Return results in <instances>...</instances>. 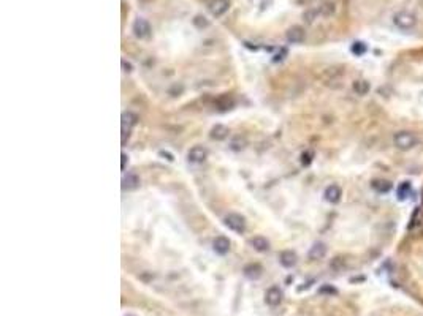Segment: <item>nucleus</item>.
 <instances>
[{"mask_svg":"<svg viewBox=\"0 0 423 316\" xmlns=\"http://www.w3.org/2000/svg\"><path fill=\"white\" fill-rule=\"evenodd\" d=\"M324 196H325V199H327L328 202H331V204H336V202H339L341 196H343V192H341L339 185H334V183H333V185L327 187Z\"/></svg>","mask_w":423,"mask_h":316,"instance_id":"f8f14e48","label":"nucleus"},{"mask_svg":"<svg viewBox=\"0 0 423 316\" xmlns=\"http://www.w3.org/2000/svg\"><path fill=\"white\" fill-rule=\"evenodd\" d=\"M282 291L279 286H271L267 293H265V302L268 303L269 307H277L282 302Z\"/></svg>","mask_w":423,"mask_h":316,"instance_id":"0eeeda50","label":"nucleus"},{"mask_svg":"<svg viewBox=\"0 0 423 316\" xmlns=\"http://www.w3.org/2000/svg\"><path fill=\"white\" fill-rule=\"evenodd\" d=\"M122 67L125 68V71H132V65L129 62H125V60H122Z\"/></svg>","mask_w":423,"mask_h":316,"instance_id":"393cba45","label":"nucleus"},{"mask_svg":"<svg viewBox=\"0 0 423 316\" xmlns=\"http://www.w3.org/2000/svg\"><path fill=\"white\" fill-rule=\"evenodd\" d=\"M312 157H314V154H312L311 150L305 152V154L301 155V164H303V166H309V164H311V161H312Z\"/></svg>","mask_w":423,"mask_h":316,"instance_id":"5701e85b","label":"nucleus"},{"mask_svg":"<svg viewBox=\"0 0 423 316\" xmlns=\"http://www.w3.org/2000/svg\"><path fill=\"white\" fill-rule=\"evenodd\" d=\"M243 272H244V275L249 278V280H258V278H260L262 274H263V269H262L260 264L252 263V264L246 265Z\"/></svg>","mask_w":423,"mask_h":316,"instance_id":"ddd939ff","label":"nucleus"},{"mask_svg":"<svg viewBox=\"0 0 423 316\" xmlns=\"http://www.w3.org/2000/svg\"><path fill=\"white\" fill-rule=\"evenodd\" d=\"M296 261H298V256H296V253L292 251V250H286V251H282L279 255V263L287 269L293 267V265L296 264Z\"/></svg>","mask_w":423,"mask_h":316,"instance_id":"9b49d317","label":"nucleus"},{"mask_svg":"<svg viewBox=\"0 0 423 316\" xmlns=\"http://www.w3.org/2000/svg\"><path fill=\"white\" fill-rule=\"evenodd\" d=\"M136 122H138V117L134 112H124L122 114V130L130 131V128L132 126H135Z\"/></svg>","mask_w":423,"mask_h":316,"instance_id":"dca6fc26","label":"nucleus"},{"mask_svg":"<svg viewBox=\"0 0 423 316\" xmlns=\"http://www.w3.org/2000/svg\"><path fill=\"white\" fill-rule=\"evenodd\" d=\"M353 92H355L357 95H366L369 92V82L365 81V79H358L353 82Z\"/></svg>","mask_w":423,"mask_h":316,"instance_id":"aec40b11","label":"nucleus"},{"mask_svg":"<svg viewBox=\"0 0 423 316\" xmlns=\"http://www.w3.org/2000/svg\"><path fill=\"white\" fill-rule=\"evenodd\" d=\"M250 245L254 246V250L260 251V253H265V251L269 250V242H268V240L265 239V237H262V236L252 237V239H250Z\"/></svg>","mask_w":423,"mask_h":316,"instance_id":"2eb2a0df","label":"nucleus"},{"mask_svg":"<svg viewBox=\"0 0 423 316\" xmlns=\"http://www.w3.org/2000/svg\"><path fill=\"white\" fill-rule=\"evenodd\" d=\"M212 139H216V141H222V139H225L227 136H229V128H227L225 125H216L214 128L211 130V135H210Z\"/></svg>","mask_w":423,"mask_h":316,"instance_id":"a211bd4d","label":"nucleus"},{"mask_svg":"<svg viewBox=\"0 0 423 316\" xmlns=\"http://www.w3.org/2000/svg\"><path fill=\"white\" fill-rule=\"evenodd\" d=\"M225 225L229 229H231L236 234H243L246 231V220L243 215L239 213H229L225 217Z\"/></svg>","mask_w":423,"mask_h":316,"instance_id":"7ed1b4c3","label":"nucleus"},{"mask_svg":"<svg viewBox=\"0 0 423 316\" xmlns=\"http://www.w3.org/2000/svg\"><path fill=\"white\" fill-rule=\"evenodd\" d=\"M409 192H410V185L407 182H404L403 185L398 188V196H400V199H404L406 198V196L409 194Z\"/></svg>","mask_w":423,"mask_h":316,"instance_id":"4be33fe9","label":"nucleus"},{"mask_svg":"<svg viewBox=\"0 0 423 316\" xmlns=\"http://www.w3.org/2000/svg\"><path fill=\"white\" fill-rule=\"evenodd\" d=\"M134 34L136 38H140V40H144V38H149L151 36V32H153V29H151V24L146 21L144 18H136L135 22H134Z\"/></svg>","mask_w":423,"mask_h":316,"instance_id":"20e7f679","label":"nucleus"},{"mask_svg":"<svg viewBox=\"0 0 423 316\" xmlns=\"http://www.w3.org/2000/svg\"><path fill=\"white\" fill-rule=\"evenodd\" d=\"M286 38H287V41H288V43H292V44H298V43H303V41H305V38H306V32H305V29H303V27H300V25H292V27H290V29L287 30Z\"/></svg>","mask_w":423,"mask_h":316,"instance_id":"423d86ee","label":"nucleus"},{"mask_svg":"<svg viewBox=\"0 0 423 316\" xmlns=\"http://www.w3.org/2000/svg\"><path fill=\"white\" fill-rule=\"evenodd\" d=\"M371 187L376 190L377 193H388L390 188H391V183L388 180H382V179H377V180H372Z\"/></svg>","mask_w":423,"mask_h":316,"instance_id":"6ab92c4d","label":"nucleus"},{"mask_svg":"<svg viewBox=\"0 0 423 316\" xmlns=\"http://www.w3.org/2000/svg\"><path fill=\"white\" fill-rule=\"evenodd\" d=\"M187 158H189V161H191V163L200 164L208 158V150L203 147V145H193V147L189 150Z\"/></svg>","mask_w":423,"mask_h":316,"instance_id":"6e6552de","label":"nucleus"},{"mask_svg":"<svg viewBox=\"0 0 423 316\" xmlns=\"http://www.w3.org/2000/svg\"><path fill=\"white\" fill-rule=\"evenodd\" d=\"M216 106H217V109L222 111V112L229 111V109H231L233 106H235V98H233L231 95H229V93H224L216 100Z\"/></svg>","mask_w":423,"mask_h":316,"instance_id":"4468645a","label":"nucleus"},{"mask_svg":"<svg viewBox=\"0 0 423 316\" xmlns=\"http://www.w3.org/2000/svg\"><path fill=\"white\" fill-rule=\"evenodd\" d=\"M393 22L398 29L401 30H409L415 27L417 24V18L414 13H409V11H398L396 15L393 16Z\"/></svg>","mask_w":423,"mask_h":316,"instance_id":"f03ea898","label":"nucleus"},{"mask_svg":"<svg viewBox=\"0 0 423 316\" xmlns=\"http://www.w3.org/2000/svg\"><path fill=\"white\" fill-rule=\"evenodd\" d=\"M229 8H230L229 0H211V2L208 3V10H210L211 15L216 16V18L225 15V13L229 11Z\"/></svg>","mask_w":423,"mask_h":316,"instance_id":"39448f33","label":"nucleus"},{"mask_svg":"<svg viewBox=\"0 0 423 316\" xmlns=\"http://www.w3.org/2000/svg\"><path fill=\"white\" fill-rule=\"evenodd\" d=\"M121 158H122V164H121V168H122V169H125V164L129 163V157L125 155V154H122V155H121Z\"/></svg>","mask_w":423,"mask_h":316,"instance_id":"b1692460","label":"nucleus"},{"mask_svg":"<svg viewBox=\"0 0 423 316\" xmlns=\"http://www.w3.org/2000/svg\"><path fill=\"white\" fill-rule=\"evenodd\" d=\"M352 53L357 54V55H362L366 53V44L363 41H355L352 44Z\"/></svg>","mask_w":423,"mask_h":316,"instance_id":"412c9836","label":"nucleus"},{"mask_svg":"<svg viewBox=\"0 0 423 316\" xmlns=\"http://www.w3.org/2000/svg\"><path fill=\"white\" fill-rule=\"evenodd\" d=\"M212 248H214V251L217 253V255H227V253H229V250H230V240L227 239L225 236H219V237H216L214 239V242H212Z\"/></svg>","mask_w":423,"mask_h":316,"instance_id":"1a4fd4ad","label":"nucleus"},{"mask_svg":"<svg viewBox=\"0 0 423 316\" xmlns=\"http://www.w3.org/2000/svg\"><path fill=\"white\" fill-rule=\"evenodd\" d=\"M417 142H419V139L412 131H398L393 136V144L398 150H410L415 147Z\"/></svg>","mask_w":423,"mask_h":316,"instance_id":"f257e3e1","label":"nucleus"},{"mask_svg":"<svg viewBox=\"0 0 423 316\" xmlns=\"http://www.w3.org/2000/svg\"><path fill=\"white\" fill-rule=\"evenodd\" d=\"M325 255H327V245H325L324 242H315V244L311 246L309 253H308V256H309V259H311V261H317V259H322Z\"/></svg>","mask_w":423,"mask_h":316,"instance_id":"9d476101","label":"nucleus"},{"mask_svg":"<svg viewBox=\"0 0 423 316\" xmlns=\"http://www.w3.org/2000/svg\"><path fill=\"white\" fill-rule=\"evenodd\" d=\"M140 185V179H138L136 174H127L122 179V188L124 190H135Z\"/></svg>","mask_w":423,"mask_h":316,"instance_id":"f3484780","label":"nucleus"}]
</instances>
